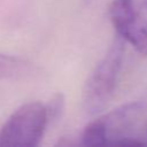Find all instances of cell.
Here are the masks:
<instances>
[{
  "mask_svg": "<svg viewBox=\"0 0 147 147\" xmlns=\"http://www.w3.org/2000/svg\"><path fill=\"white\" fill-rule=\"evenodd\" d=\"M125 42L116 33L106 54L86 78L82 91V103L86 114L96 115L110 102L124 60Z\"/></svg>",
  "mask_w": 147,
  "mask_h": 147,
  "instance_id": "cell-1",
  "label": "cell"
},
{
  "mask_svg": "<svg viewBox=\"0 0 147 147\" xmlns=\"http://www.w3.org/2000/svg\"><path fill=\"white\" fill-rule=\"evenodd\" d=\"M48 117L46 106L33 101L18 107L0 130V147H36L40 144Z\"/></svg>",
  "mask_w": 147,
  "mask_h": 147,
  "instance_id": "cell-2",
  "label": "cell"
},
{
  "mask_svg": "<svg viewBox=\"0 0 147 147\" xmlns=\"http://www.w3.org/2000/svg\"><path fill=\"white\" fill-rule=\"evenodd\" d=\"M145 109L142 102H130L88 123L82 133L84 146H117L136 125Z\"/></svg>",
  "mask_w": 147,
  "mask_h": 147,
  "instance_id": "cell-3",
  "label": "cell"
},
{
  "mask_svg": "<svg viewBox=\"0 0 147 147\" xmlns=\"http://www.w3.org/2000/svg\"><path fill=\"white\" fill-rule=\"evenodd\" d=\"M109 14L116 33L147 55V0H114Z\"/></svg>",
  "mask_w": 147,
  "mask_h": 147,
  "instance_id": "cell-4",
  "label": "cell"
},
{
  "mask_svg": "<svg viewBox=\"0 0 147 147\" xmlns=\"http://www.w3.org/2000/svg\"><path fill=\"white\" fill-rule=\"evenodd\" d=\"M29 64L23 59L0 53V79L22 77L29 71Z\"/></svg>",
  "mask_w": 147,
  "mask_h": 147,
  "instance_id": "cell-5",
  "label": "cell"
},
{
  "mask_svg": "<svg viewBox=\"0 0 147 147\" xmlns=\"http://www.w3.org/2000/svg\"><path fill=\"white\" fill-rule=\"evenodd\" d=\"M64 109H65V99H64V95L59 92L54 94L48 101V103L46 105L48 123L60 121V118L64 113Z\"/></svg>",
  "mask_w": 147,
  "mask_h": 147,
  "instance_id": "cell-6",
  "label": "cell"
}]
</instances>
